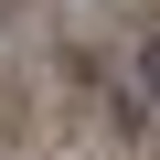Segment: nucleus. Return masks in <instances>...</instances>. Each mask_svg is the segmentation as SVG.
<instances>
[{"label": "nucleus", "mask_w": 160, "mask_h": 160, "mask_svg": "<svg viewBox=\"0 0 160 160\" xmlns=\"http://www.w3.org/2000/svg\"><path fill=\"white\" fill-rule=\"evenodd\" d=\"M139 96L160 107V43H139Z\"/></svg>", "instance_id": "f257e3e1"}]
</instances>
